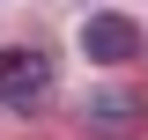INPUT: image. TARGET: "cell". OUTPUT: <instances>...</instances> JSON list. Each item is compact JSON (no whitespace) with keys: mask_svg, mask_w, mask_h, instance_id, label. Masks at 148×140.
Segmentation results:
<instances>
[{"mask_svg":"<svg viewBox=\"0 0 148 140\" xmlns=\"http://www.w3.org/2000/svg\"><path fill=\"white\" fill-rule=\"evenodd\" d=\"M45 96H52V59L30 52V44L0 52V103H8V111H37Z\"/></svg>","mask_w":148,"mask_h":140,"instance_id":"cell-1","label":"cell"},{"mask_svg":"<svg viewBox=\"0 0 148 140\" xmlns=\"http://www.w3.org/2000/svg\"><path fill=\"white\" fill-rule=\"evenodd\" d=\"M82 52L96 59V67H126L133 52H148V37H141V22L133 15H89V30H82Z\"/></svg>","mask_w":148,"mask_h":140,"instance_id":"cell-2","label":"cell"},{"mask_svg":"<svg viewBox=\"0 0 148 140\" xmlns=\"http://www.w3.org/2000/svg\"><path fill=\"white\" fill-rule=\"evenodd\" d=\"M89 133H96V140H133V133H148L141 88H96V96H89Z\"/></svg>","mask_w":148,"mask_h":140,"instance_id":"cell-3","label":"cell"}]
</instances>
